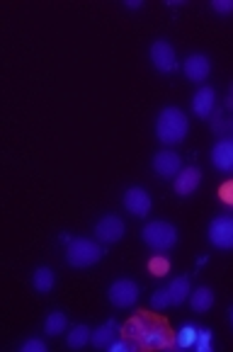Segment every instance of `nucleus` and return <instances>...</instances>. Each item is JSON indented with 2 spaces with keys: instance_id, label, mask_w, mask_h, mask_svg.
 Returning a JSON list of instances; mask_svg holds the SVG:
<instances>
[{
  "instance_id": "15",
  "label": "nucleus",
  "mask_w": 233,
  "mask_h": 352,
  "mask_svg": "<svg viewBox=\"0 0 233 352\" xmlns=\"http://www.w3.org/2000/svg\"><path fill=\"white\" fill-rule=\"evenodd\" d=\"M117 333H120V323L114 321V318H109V321H104L98 331H93V340L90 342H93L98 350H109V345L117 340Z\"/></svg>"
},
{
  "instance_id": "12",
  "label": "nucleus",
  "mask_w": 233,
  "mask_h": 352,
  "mask_svg": "<svg viewBox=\"0 0 233 352\" xmlns=\"http://www.w3.org/2000/svg\"><path fill=\"white\" fill-rule=\"evenodd\" d=\"M173 185H175L177 197H190L192 192L202 185V170H199L197 166L182 168V170L175 175V180H173Z\"/></svg>"
},
{
  "instance_id": "24",
  "label": "nucleus",
  "mask_w": 233,
  "mask_h": 352,
  "mask_svg": "<svg viewBox=\"0 0 233 352\" xmlns=\"http://www.w3.org/2000/svg\"><path fill=\"white\" fill-rule=\"evenodd\" d=\"M170 306H173V299H170V292H168V287L153 292V296H151V309L166 311V309H170Z\"/></svg>"
},
{
  "instance_id": "22",
  "label": "nucleus",
  "mask_w": 233,
  "mask_h": 352,
  "mask_svg": "<svg viewBox=\"0 0 233 352\" xmlns=\"http://www.w3.org/2000/svg\"><path fill=\"white\" fill-rule=\"evenodd\" d=\"M146 326H148V318H144V316L131 318V321L126 323V328H124V338H129V340L139 342L141 336H144V331H146ZM139 345H141V342H139Z\"/></svg>"
},
{
  "instance_id": "16",
  "label": "nucleus",
  "mask_w": 233,
  "mask_h": 352,
  "mask_svg": "<svg viewBox=\"0 0 233 352\" xmlns=\"http://www.w3.org/2000/svg\"><path fill=\"white\" fill-rule=\"evenodd\" d=\"M168 292H170V299H173V306H180L190 299L192 294V285H190V277L187 275H180L168 285Z\"/></svg>"
},
{
  "instance_id": "25",
  "label": "nucleus",
  "mask_w": 233,
  "mask_h": 352,
  "mask_svg": "<svg viewBox=\"0 0 233 352\" xmlns=\"http://www.w3.org/2000/svg\"><path fill=\"white\" fill-rule=\"evenodd\" d=\"M199 352H209L214 347V333L209 328H199V336H197V342H195Z\"/></svg>"
},
{
  "instance_id": "27",
  "label": "nucleus",
  "mask_w": 233,
  "mask_h": 352,
  "mask_svg": "<svg viewBox=\"0 0 233 352\" xmlns=\"http://www.w3.org/2000/svg\"><path fill=\"white\" fill-rule=\"evenodd\" d=\"M136 347H141L139 342L129 340V338H124V340H120V338H117V340L109 345V350H112V352H131V350H136Z\"/></svg>"
},
{
  "instance_id": "1",
  "label": "nucleus",
  "mask_w": 233,
  "mask_h": 352,
  "mask_svg": "<svg viewBox=\"0 0 233 352\" xmlns=\"http://www.w3.org/2000/svg\"><path fill=\"white\" fill-rule=\"evenodd\" d=\"M190 122L180 107H163L155 117V136L166 146H177L187 139Z\"/></svg>"
},
{
  "instance_id": "17",
  "label": "nucleus",
  "mask_w": 233,
  "mask_h": 352,
  "mask_svg": "<svg viewBox=\"0 0 233 352\" xmlns=\"http://www.w3.org/2000/svg\"><path fill=\"white\" fill-rule=\"evenodd\" d=\"M56 285V275H54L52 267H36L34 275H32V287H34L39 294H49Z\"/></svg>"
},
{
  "instance_id": "5",
  "label": "nucleus",
  "mask_w": 233,
  "mask_h": 352,
  "mask_svg": "<svg viewBox=\"0 0 233 352\" xmlns=\"http://www.w3.org/2000/svg\"><path fill=\"white\" fill-rule=\"evenodd\" d=\"M209 243L219 250H233V214H221V217L212 219Z\"/></svg>"
},
{
  "instance_id": "31",
  "label": "nucleus",
  "mask_w": 233,
  "mask_h": 352,
  "mask_svg": "<svg viewBox=\"0 0 233 352\" xmlns=\"http://www.w3.org/2000/svg\"><path fill=\"white\" fill-rule=\"evenodd\" d=\"M226 107H228V109H233V85H231V90H228V98H226Z\"/></svg>"
},
{
  "instance_id": "9",
  "label": "nucleus",
  "mask_w": 233,
  "mask_h": 352,
  "mask_svg": "<svg viewBox=\"0 0 233 352\" xmlns=\"http://www.w3.org/2000/svg\"><path fill=\"white\" fill-rule=\"evenodd\" d=\"M182 158L175 153V151H158V153L153 155V170L155 175L166 177V180H175V175L182 170Z\"/></svg>"
},
{
  "instance_id": "30",
  "label": "nucleus",
  "mask_w": 233,
  "mask_h": 352,
  "mask_svg": "<svg viewBox=\"0 0 233 352\" xmlns=\"http://www.w3.org/2000/svg\"><path fill=\"white\" fill-rule=\"evenodd\" d=\"M124 6L129 8V10H139L144 3H141V0H124Z\"/></svg>"
},
{
  "instance_id": "32",
  "label": "nucleus",
  "mask_w": 233,
  "mask_h": 352,
  "mask_svg": "<svg viewBox=\"0 0 233 352\" xmlns=\"http://www.w3.org/2000/svg\"><path fill=\"white\" fill-rule=\"evenodd\" d=\"M228 314H231V323H233V306H231V311H228Z\"/></svg>"
},
{
  "instance_id": "3",
  "label": "nucleus",
  "mask_w": 233,
  "mask_h": 352,
  "mask_svg": "<svg viewBox=\"0 0 233 352\" xmlns=\"http://www.w3.org/2000/svg\"><path fill=\"white\" fill-rule=\"evenodd\" d=\"M102 258V243L90 239H73L66 245V260L71 267H90Z\"/></svg>"
},
{
  "instance_id": "7",
  "label": "nucleus",
  "mask_w": 233,
  "mask_h": 352,
  "mask_svg": "<svg viewBox=\"0 0 233 352\" xmlns=\"http://www.w3.org/2000/svg\"><path fill=\"white\" fill-rule=\"evenodd\" d=\"M151 63L158 73H173L177 68V54L168 39H155L151 44Z\"/></svg>"
},
{
  "instance_id": "2",
  "label": "nucleus",
  "mask_w": 233,
  "mask_h": 352,
  "mask_svg": "<svg viewBox=\"0 0 233 352\" xmlns=\"http://www.w3.org/2000/svg\"><path fill=\"white\" fill-rule=\"evenodd\" d=\"M141 239L153 253H168L177 245V228L170 221L155 219L141 228Z\"/></svg>"
},
{
  "instance_id": "10",
  "label": "nucleus",
  "mask_w": 233,
  "mask_h": 352,
  "mask_svg": "<svg viewBox=\"0 0 233 352\" xmlns=\"http://www.w3.org/2000/svg\"><path fill=\"white\" fill-rule=\"evenodd\" d=\"M139 342H141V347H155V350L175 347L170 331H168L163 323H153V321H148V326H146V331H144V336H141Z\"/></svg>"
},
{
  "instance_id": "14",
  "label": "nucleus",
  "mask_w": 233,
  "mask_h": 352,
  "mask_svg": "<svg viewBox=\"0 0 233 352\" xmlns=\"http://www.w3.org/2000/svg\"><path fill=\"white\" fill-rule=\"evenodd\" d=\"M212 163L219 173H233V139H219L214 144Z\"/></svg>"
},
{
  "instance_id": "19",
  "label": "nucleus",
  "mask_w": 233,
  "mask_h": 352,
  "mask_svg": "<svg viewBox=\"0 0 233 352\" xmlns=\"http://www.w3.org/2000/svg\"><path fill=\"white\" fill-rule=\"evenodd\" d=\"M93 340V331H90L85 323H76V326L68 331V347H73V350H80V347H85L88 342Z\"/></svg>"
},
{
  "instance_id": "21",
  "label": "nucleus",
  "mask_w": 233,
  "mask_h": 352,
  "mask_svg": "<svg viewBox=\"0 0 233 352\" xmlns=\"http://www.w3.org/2000/svg\"><path fill=\"white\" fill-rule=\"evenodd\" d=\"M66 328H68V318H66V314L63 311H52L47 316V321H44V333L47 336H52V338H56V336H61V333H66Z\"/></svg>"
},
{
  "instance_id": "23",
  "label": "nucleus",
  "mask_w": 233,
  "mask_h": 352,
  "mask_svg": "<svg viewBox=\"0 0 233 352\" xmlns=\"http://www.w3.org/2000/svg\"><path fill=\"white\" fill-rule=\"evenodd\" d=\"M148 272L153 277H166L168 272H170V260H168L166 255H153V258L148 260Z\"/></svg>"
},
{
  "instance_id": "29",
  "label": "nucleus",
  "mask_w": 233,
  "mask_h": 352,
  "mask_svg": "<svg viewBox=\"0 0 233 352\" xmlns=\"http://www.w3.org/2000/svg\"><path fill=\"white\" fill-rule=\"evenodd\" d=\"M212 8L219 15H228V12H233V0H214Z\"/></svg>"
},
{
  "instance_id": "13",
  "label": "nucleus",
  "mask_w": 233,
  "mask_h": 352,
  "mask_svg": "<svg viewBox=\"0 0 233 352\" xmlns=\"http://www.w3.org/2000/svg\"><path fill=\"white\" fill-rule=\"evenodd\" d=\"M192 112L197 114L199 120H209L217 112V90L209 88V85H202L192 98Z\"/></svg>"
},
{
  "instance_id": "6",
  "label": "nucleus",
  "mask_w": 233,
  "mask_h": 352,
  "mask_svg": "<svg viewBox=\"0 0 233 352\" xmlns=\"http://www.w3.org/2000/svg\"><path fill=\"white\" fill-rule=\"evenodd\" d=\"M124 221H122L117 214H104L98 223H95V241H100L102 245L117 243V241L124 239Z\"/></svg>"
},
{
  "instance_id": "8",
  "label": "nucleus",
  "mask_w": 233,
  "mask_h": 352,
  "mask_svg": "<svg viewBox=\"0 0 233 352\" xmlns=\"http://www.w3.org/2000/svg\"><path fill=\"white\" fill-rule=\"evenodd\" d=\"M151 207H153V202H151V195L144 187H129L124 192V209L131 217H139V219L148 217Z\"/></svg>"
},
{
  "instance_id": "18",
  "label": "nucleus",
  "mask_w": 233,
  "mask_h": 352,
  "mask_svg": "<svg viewBox=\"0 0 233 352\" xmlns=\"http://www.w3.org/2000/svg\"><path fill=\"white\" fill-rule=\"evenodd\" d=\"M190 304H192V311L207 314V311L214 306V292L209 289V287H197V289L190 294Z\"/></svg>"
},
{
  "instance_id": "20",
  "label": "nucleus",
  "mask_w": 233,
  "mask_h": 352,
  "mask_svg": "<svg viewBox=\"0 0 233 352\" xmlns=\"http://www.w3.org/2000/svg\"><path fill=\"white\" fill-rule=\"evenodd\" d=\"M197 336H199V328L195 326V323H185V326L173 336V342H175V347H180V350H187V347H195Z\"/></svg>"
},
{
  "instance_id": "28",
  "label": "nucleus",
  "mask_w": 233,
  "mask_h": 352,
  "mask_svg": "<svg viewBox=\"0 0 233 352\" xmlns=\"http://www.w3.org/2000/svg\"><path fill=\"white\" fill-rule=\"evenodd\" d=\"M219 197H221V202L226 204V207H233V180L223 182V185L219 187Z\"/></svg>"
},
{
  "instance_id": "4",
  "label": "nucleus",
  "mask_w": 233,
  "mask_h": 352,
  "mask_svg": "<svg viewBox=\"0 0 233 352\" xmlns=\"http://www.w3.org/2000/svg\"><path fill=\"white\" fill-rule=\"evenodd\" d=\"M107 299L117 309H129L139 301V285L129 277H122V280H114L107 289Z\"/></svg>"
},
{
  "instance_id": "11",
  "label": "nucleus",
  "mask_w": 233,
  "mask_h": 352,
  "mask_svg": "<svg viewBox=\"0 0 233 352\" xmlns=\"http://www.w3.org/2000/svg\"><path fill=\"white\" fill-rule=\"evenodd\" d=\"M182 71L192 83H204L212 73V61H209L207 54H190L182 63Z\"/></svg>"
},
{
  "instance_id": "26",
  "label": "nucleus",
  "mask_w": 233,
  "mask_h": 352,
  "mask_svg": "<svg viewBox=\"0 0 233 352\" xmlns=\"http://www.w3.org/2000/svg\"><path fill=\"white\" fill-rule=\"evenodd\" d=\"M20 352H47V342L39 338H30L20 345Z\"/></svg>"
}]
</instances>
